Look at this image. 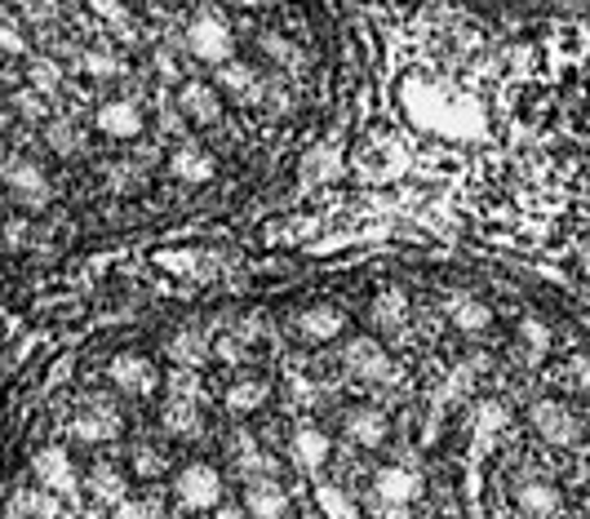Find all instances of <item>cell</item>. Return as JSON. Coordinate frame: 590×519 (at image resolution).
Wrapping results in <instances>:
<instances>
[{"label": "cell", "mask_w": 590, "mask_h": 519, "mask_svg": "<svg viewBox=\"0 0 590 519\" xmlns=\"http://www.w3.org/2000/svg\"><path fill=\"white\" fill-rule=\"evenodd\" d=\"M342 328H347V311L333 307V302H311L307 311H298V338L311 342V347L342 338Z\"/></svg>", "instance_id": "obj_11"}, {"label": "cell", "mask_w": 590, "mask_h": 519, "mask_svg": "<svg viewBox=\"0 0 590 519\" xmlns=\"http://www.w3.org/2000/svg\"><path fill=\"white\" fill-rule=\"evenodd\" d=\"M0 40H5V50H10V54H23V40H18V31H14V27L0 31Z\"/></svg>", "instance_id": "obj_34"}, {"label": "cell", "mask_w": 590, "mask_h": 519, "mask_svg": "<svg viewBox=\"0 0 590 519\" xmlns=\"http://www.w3.org/2000/svg\"><path fill=\"white\" fill-rule=\"evenodd\" d=\"M528 417H533V431L542 436L551 449H577V444H581V436H586L581 417H577L564 400H537Z\"/></svg>", "instance_id": "obj_4"}, {"label": "cell", "mask_w": 590, "mask_h": 519, "mask_svg": "<svg viewBox=\"0 0 590 519\" xmlns=\"http://www.w3.org/2000/svg\"><path fill=\"white\" fill-rule=\"evenodd\" d=\"M586 515H590V497H586Z\"/></svg>", "instance_id": "obj_37"}, {"label": "cell", "mask_w": 590, "mask_h": 519, "mask_svg": "<svg viewBox=\"0 0 590 519\" xmlns=\"http://www.w3.org/2000/svg\"><path fill=\"white\" fill-rule=\"evenodd\" d=\"M169 173H174L178 182H187V186H205V182L218 173V160H214L205 147L187 143V147H178V152L169 156Z\"/></svg>", "instance_id": "obj_17"}, {"label": "cell", "mask_w": 590, "mask_h": 519, "mask_svg": "<svg viewBox=\"0 0 590 519\" xmlns=\"http://www.w3.org/2000/svg\"><path fill=\"white\" fill-rule=\"evenodd\" d=\"M214 519H249V510H244V506H218Z\"/></svg>", "instance_id": "obj_35"}, {"label": "cell", "mask_w": 590, "mask_h": 519, "mask_svg": "<svg viewBox=\"0 0 590 519\" xmlns=\"http://www.w3.org/2000/svg\"><path fill=\"white\" fill-rule=\"evenodd\" d=\"M93 129L116 138V143H129V138H138L146 129V116H142V107L133 99H107L93 112Z\"/></svg>", "instance_id": "obj_9"}, {"label": "cell", "mask_w": 590, "mask_h": 519, "mask_svg": "<svg viewBox=\"0 0 590 519\" xmlns=\"http://www.w3.org/2000/svg\"><path fill=\"white\" fill-rule=\"evenodd\" d=\"M369 315H373V324L382 328V334H390V328H400V324L409 320V298H405V289H382V294L373 298Z\"/></svg>", "instance_id": "obj_22"}, {"label": "cell", "mask_w": 590, "mask_h": 519, "mask_svg": "<svg viewBox=\"0 0 590 519\" xmlns=\"http://www.w3.org/2000/svg\"><path fill=\"white\" fill-rule=\"evenodd\" d=\"M31 476L44 493H54V497H76L80 489V476H76V462L63 444H44L36 457H31Z\"/></svg>", "instance_id": "obj_5"}, {"label": "cell", "mask_w": 590, "mask_h": 519, "mask_svg": "<svg viewBox=\"0 0 590 519\" xmlns=\"http://www.w3.org/2000/svg\"><path fill=\"white\" fill-rule=\"evenodd\" d=\"M520 342L533 351V355H547L551 351V328L542 320H524L520 324Z\"/></svg>", "instance_id": "obj_30"}, {"label": "cell", "mask_w": 590, "mask_h": 519, "mask_svg": "<svg viewBox=\"0 0 590 519\" xmlns=\"http://www.w3.org/2000/svg\"><path fill=\"white\" fill-rule=\"evenodd\" d=\"M178 112L191 125H218V116H222V89L209 85V80H187L178 89Z\"/></svg>", "instance_id": "obj_12"}, {"label": "cell", "mask_w": 590, "mask_h": 519, "mask_svg": "<svg viewBox=\"0 0 590 519\" xmlns=\"http://www.w3.org/2000/svg\"><path fill=\"white\" fill-rule=\"evenodd\" d=\"M316 506H320V515H329V519H356L360 510H356V497L347 493V489H337V484H316Z\"/></svg>", "instance_id": "obj_26"}, {"label": "cell", "mask_w": 590, "mask_h": 519, "mask_svg": "<svg viewBox=\"0 0 590 519\" xmlns=\"http://www.w3.org/2000/svg\"><path fill=\"white\" fill-rule=\"evenodd\" d=\"M133 470H138V480H161L165 470H169V462H165V453H161V449L138 444V449H133Z\"/></svg>", "instance_id": "obj_29"}, {"label": "cell", "mask_w": 590, "mask_h": 519, "mask_svg": "<svg viewBox=\"0 0 590 519\" xmlns=\"http://www.w3.org/2000/svg\"><path fill=\"white\" fill-rule=\"evenodd\" d=\"M85 489H89V497H93V502L116 506V510L129 502V497H125V476H120V466H112V462H98V466L89 470Z\"/></svg>", "instance_id": "obj_20"}, {"label": "cell", "mask_w": 590, "mask_h": 519, "mask_svg": "<svg viewBox=\"0 0 590 519\" xmlns=\"http://www.w3.org/2000/svg\"><path fill=\"white\" fill-rule=\"evenodd\" d=\"M54 80H59V72L49 67V63H31V85H36V89H49Z\"/></svg>", "instance_id": "obj_33"}, {"label": "cell", "mask_w": 590, "mask_h": 519, "mask_svg": "<svg viewBox=\"0 0 590 519\" xmlns=\"http://www.w3.org/2000/svg\"><path fill=\"white\" fill-rule=\"evenodd\" d=\"M342 364L356 377H364V382H390V377H396V364H390V355L382 351L377 338H351L347 351H342Z\"/></svg>", "instance_id": "obj_10"}, {"label": "cell", "mask_w": 590, "mask_h": 519, "mask_svg": "<svg viewBox=\"0 0 590 519\" xmlns=\"http://www.w3.org/2000/svg\"><path fill=\"white\" fill-rule=\"evenodd\" d=\"M44 138H49V147H54L59 156H76V152H85V133L72 125V120H54L44 129Z\"/></svg>", "instance_id": "obj_28"}, {"label": "cell", "mask_w": 590, "mask_h": 519, "mask_svg": "<svg viewBox=\"0 0 590 519\" xmlns=\"http://www.w3.org/2000/svg\"><path fill=\"white\" fill-rule=\"evenodd\" d=\"M511 497H515L520 515H528V519H551L564 506V493L547 476H520L515 489H511Z\"/></svg>", "instance_id": "obj_8"}, {"label": "cell", "mask_w": 590, "mask_h": 519, "mask_svg": "<svg viewBox=\"0 0 590 519\" xmlns=\"http://www.w3.org/2000/svg\"><path fill=\"white\" fill-rule=\"evenodd\" d=\"M116 519H169V515H165L161 502H125L116 510Z\"/></svg>", "instance_id": "obj_32"}, {"label": "cell", "mask_w": 590, "mask_h": 519, "mask_svg": "<svg viewBox=\"0 0 590 519\" xmlns=\"http://www.w3.org/2000/svg\"><path fill=\"white\" fill-rule=\"evenodd\" d=\"M107 377H112V387L142 400V395H156L161 387V368L152 355H142V351H120L112 364H107Z\"/></svg>", "instance_id": "obj_6"}, {"label": "cell", "mask_w": 590, "mask_h": 519, "mask_svg": "<svg viewBox=\"0 0 590 519\" xmlns=\"http://www.w3.org/2000/svg\"><path fill=\"white\" fill-rule=\"evenodd\" d=\"M218 89L235 93V99H258V76H254L249 63H227L218 72Z\"/></svg>", "instance_id": "obj_27"}, {"label": "cell", "mask_w": 590, "mask_h": 519, "mask_svg": "<svg viewBox=\"0 0 590 519\" xmlns=\"http://www.w3.org/2000/svg\"><path fill=\"white\" fill-rule=\"evenodd\" d=\"M80 67L93 76V80H112L125 72V59L112 50V44H89V50L80 54Z\"/></svg>", "instance_id": "obj_25"}, {"label": "cell", "mask_w": 590, "mask_h": 519, "mask_svg": "<svg viewBox=\"0 0 590 519\" xmlns=\"http://www.w3.org/2000/svg\"><path fill=\"white\" fill-rule=\"evenodd\" d=\"M373 493L386 506H409V502L422 497V480H418V470H409V466H382L373 476Z\"/></svg>", "instance_id": "obj_15"}, {"label": "cell", "mask_w": 590, "mask_h": 519, "mask_svg": "<svg viewBox=\"0 0 590 519\" xmlns=\"http://www.w3.org/2000/svg\"><path fill=\"white\" fill-rule=\"evenodd\" d=\"M293 462H298L303 470H311V476H316V470H324L329 466V457H333V440L320 431V427H298V431H293Z\"/></svg>", "instance_id": "obj_19"}, {"label": "cell", "mask_w": 590, "mask_h": 519, "mask_svg": "<svg viewBox=\"0 0 590 519\" xmlns=\"http://www.w3.org/2000/svg\"><path fill=\"white\" fill-rule=\"evenodd\" d=\"M445 315L453 328H462V334H484V328H493V307L479 302L475 294H453L445 302Z\"/></svg>", "instance_id": "obj_18"}, {"label": "cell", "mask_w": 590, "mask_h": 519, "mask_svg": "<svg viewBox=\"0 0 590 519\" xmlns=\"http://www.w3.org/2000/svg\"><path fill=\"white\" fill-rule=\"evenodd\" d=\"M244 510L249 519H284L288 515V493L275 476H254L244 480Z\"/></svg>", "instance_id": "obj_13"}, {"label": "cell", "mask_w": 590, "mask_h": 519, "mask_svg": "<svg viewBox=\"0 0 590 519\" xmlns=\"http://www.w3.org/2000/svg\"><path fill=\"white\" fill-rule=\"evenodd\" d=\"M169 351H174V360H187V364H195V360H205V342L195 338V334H178L174 342H169Z\"/></svg>", "instance_id": "obj_31"}, {"label": "cell", "mask_w": 590, "mask_h": 519, "mask_svg": "<svg viewBox=\"0 0 590 519\" xmlns=\"http://www.w3.org/2000/svg\"><path fill=\"white\" fill-rule=\"evenodd\" d=\"M267 395H271V387L262 382V377H244V382H235L231 391H227V408L231 413H254V408H262L267 404Z\"/></svg>", "instance_id": "obj_24"}, {"label": "cell", "mask_w": 590, "mask_h": 519, "mask_svg": "<svg viewBox=\"0 0 590 519\" xmlns=\"http://www.w3.org/2000/svg\"><path fill=\"white\" fill-rule=\"evenodd\" d=\"M187 54L195 59V63H209V67H227V63H235L231 54H235V31H231V23L222 18V14H195L191 18V27H187Z\"/></svg>", "instance_id": "obj_2"}, {"label": "cell", "mask_w": 590, "mask_h": 519, "mask_svg": "<svg viewBox=\"0 0 590 519\" xmlns=\"http://www.w3.org/2000/svg\"><path fill=\"white\" fill-rule=\"evenodd\" d=\"M174 497L187 510H214L222 506V476L214 462H187L174 476Z\"/></svg>", "instance_id": "obj_3"}, {"label": "cell", "mask_w": 590, "mask_h": 519, "mask_svg": "<svg viewBox=\"0 0 590 519\" xmlns=\"http://www.w3.org/2000/svg\"><path fill=\"white\" fill-rule=\"evenodd\" d=\"M161 427H165V436H178V440H191L195 431H201V408H195L187 395L178 400H169L165 404V413H161Z\"/></svg>", "instance_id": "obj_21"}, {"label": "cell", "mask_w": 590, "mask_h": 519, "mask_svg": "<svg viewBox=\"0 0 590 519\" xmlns=\"http://www.w3.org/2000/svg\"><path fill=\"white\" fill-rule=\"evenodd\" d=\"M5 186H10V196H14L18 205H27V209H44L49 196H54L49 173H44L36 160H23V156H14V160L5 165Z\"/></svg>", "instance_id": "obj_7"}, {"label": "cell", "mask_w": 590, "mask_h": 519, "mask_svg": "<svg viewBox=\"0 0 590 519\" xmlns=\"http://www.w3.org/2000/svg\"><path fill=\"white\" fill-rule=\"evenodd\" d=\"M120 431H125V421H120V413L112 404H93L72 421V440H80V444H107Z\"/></svg>", "instance_id": "obj_14"}, {"label": "cell", "mask_w": 590, "mask_h": 519, "mask_svg": "<svg viewBox=\"0 0 590 519\" xmlns=\"http://www.w3.org/2000/svg\"><path fill=\"white\" fill-rule=\"evenodd\" d=\"M342 431H347V440L360 444V449H382V444H386V431H390V421H386L382 408L360 404V408H351L347 417H342Z\"/></svg>", "instance_id": "obj_16"}, {"label": "cell", "mask_w": 590, "mask_h": 519, "mask_svg": "<svg viewBox=\"0 0 590 519\" xmlns=\"http://www.w3.org/2000/svg\"><path fill=\"white\" fill-rule=\"evenodd\" d=\"M342 178V152L337 147H311L307 160H303V182H333Z\"/></svg>", "instance_id": "obj_23"}, {"label": "cell", "mask_w": 590, "mask_h": 519, "mask_svg": "<svg viewBox=\"0 0 590 519\" xmlns=\"http://www.w3.org/2000/svg\"><path fill=\"white\" fill-rule=\"evenodd\" d=\"M577 382L590 391V355H581V360H577Z\"/></svg>", "instance_id": "obj_36"}, {"label": "cell", "mask_w": 590, "mask_h": 519, "mask_svg": "<svg viewBox=\"0 0 590 519\" xmlns=\"http://www.w3.org/2000/svg\"><path fill=\"white\" fill-rule=\"evenodd\" d=\"M405 112L413 116L418 129L445 133V138H484V112L462 99V93H449L431 80H405Z\"/></svg>", "instance_id": "obj_1"}]
</instances>
